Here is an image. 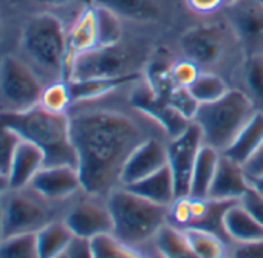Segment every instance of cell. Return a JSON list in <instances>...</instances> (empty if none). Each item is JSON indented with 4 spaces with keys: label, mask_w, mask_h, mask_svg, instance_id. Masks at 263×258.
Masks as SVG:
<instances>
[{
    "label": "cell",
    "mask_w": 263,
    "mask_h": 258,
    "mask_svg": "<svg viewBox=\"0 0 263 258\" xmlns=\"http://www.w3.org/2000/svg\"><path fill=\"white\" fill-rule=\"evenodd\" d=\"M130 104L147 119H152L155 124H158L169 140H174L178 135H181L192 124L191 119H187L167 101L157 94L146 79L138 81L137 87L132 90Z\"/></svg>",
    "instance_id": "7c38bea8"
},
{
    "label": "cell",
    "mask_w": 263,
    "mask_h": 258,
    "mask_svg": "<svg viewBox=\"0 0 263 258\" xmlns=\"http://www.w3.org/2000/svg\"><path fill=\"white\" fill-rule=\"evenodd\" d=\"M44 166H45V156L42 150L37 149L34 144L22 140L14 152L10 173H8L11 190L28 187L33 178Z\"/></svg>",
    "instance_id": "ac0fdd59"
},
{
    "label": "cell",
    "mask_w": 263,
    "mask_h": 258,
    "mask_svg": "<svg viewBox=\"0 0 263 258\" xmlns=\"http://www.w3.org/2000/svg\"><path fill=\"white\" fill-rule=\"evenodd\" d=\"M93 5L115 13L119 19L132 22H157L161 17L158 0H93Z\"/></svg>",
    "instance_id": "7402d4cb"
},
{
    "label": "cell",
    "mask_w": 263,
    "mask_h": 258,
    "mask_svg": "<svg viewBox=\"0 0 263 258\" xmlns=\"http://www.w3.org/2000/svg\"><path fill=\"white\" fill-rule=\"evenodd\" d=\"M2 37H4V25L2 21H0V42H2Z\"/></svg>",
    "instance_id": "bcb514c9"
},
{
    "label": "cell",
    "mask_w": 263,
    "mask_h": 258,
    "mask_svg": "<svg viewBox=\"0 0 263 258\" xmlns=\"http://www.w3.org/2000/svg\"><path fill=\"white\" fill-rule=\"evenodd\" d=\"M204 144L201 130L197 124H191L186 130L167 143V166L172 170L175 180L177 196L189 195L191 176L200 153L201 146Z\"/></svg>",
    "instance_id": "4fadbf2b"
},
{
    "label": "cell",
    "mask_w": 263,
    "mask_h": 258,
    "mask_svg": "<svg viewBox=\"0 0 263 258\" xmlns=\"http://www.w3.org/2000/svg\"><path fill=\"white\" fill-rule=\"evenodd\" d=\"M223 230L232 244L263 240V226L240 201L231 204L226 210L223 216Z\"/></svg>",
    "instance_id": "d6986e66"
},
{
    "label": "cell",
    "mask_w": 263,
    "mask_h": 258,
    "mask_svg": "<svg viewBox=\"0 0 263 258\" xmlns=\"http://www.w3.org/2000/svg\"><path fill=\"white\" fill-rule=\"evenodd\" d=\"M8 127L24 140L34 144L45 156V166H71L78 169V155L71 140L70 117L34 107L21 113H0Z\"/></svg>",
    "instance_id": "7a4b0ae2"
},
{
    "label": "cell",
    "mask_w": 263,
    "mask_h": 258,
    "mask_svg": "<svg viewBox=\"0 0 263 258\" xmlns=\"http://www.w3.org/2000/svg\"><path fill=\"white\" fill-rule=\"evenodd\" d=\"M0 258H41L36 233L8 236L0 241Z\"/></svg>",
    "instance_id": "d6a6232c"
},
{
    "label": "cell",
    "mask_w": 263,
    "mask_h": 258,
    "mask_svg": "<svg viewBox=\"0 0 263 258\" xmlns=\"http://www.w3.org/2000/svg\"><path fill=\"white\" fill-rule=\"evenodd\" d=\"M255 113L251 97L241 90L231 88L223 97L200 104L192 122L201 130L204 144L223 153Z\"/></svg>",
    "instance_id": "277c9868"
},
{
    "label": "cell",
    "mask_w": 263,
    "mask_h": 258,
    "mask_svg": "<svg viewBox=\"0 0 263 258\" xmlns=\"http://www.w3.org/2000/svg\"><path fill=\"white\" fill-rule=\"evenodd\" d=\"M263 146V111H257L249 122L241 128L231 146L223 152V155L245 164L260 147Z\"/></svg>",
    "instance_id": "603a6c76"
},
{
    "label": "cell",
    "mask_w": 263,
    "mask_h": 258,
    "mask_svg": "<svg viewBox=\"0 0 263 258\" xmlns=\"http://www.w3.org/2000/svg\"><path fill=\"white\" fill-rule=\"evenodd\" d=\"M22 138L0 119V172L8 175L11 161Z\"/></svg>",
    "instance_id": "836d02e7"
},
{
    "label": "cell",
    "mask_w": 263,
    "mask_h": 258,
    "mask_svg": "<svg viewBox=\"0 0 263 258\" xmlns=\"http://www.w3.org/2000/svg\"><path fill=\"white\" fill-rule=\"evenodd\" d=\"M113 218V236L134 247H152L160 230L169 224V207L152 203L125 187L107 196Z\"/></svg>",
    "instance_id": "3957f363"
},
{
    "label": "cell",
    "mask_w": 263,
    "mask_h": 258,
    "mask_svg": "<svg viewBox=\"0 0 263 258\" xmlns=\"http://www.w3.org/2000/svg\"><path fill=\"white\" fill-rule=\"evenodd\" d=\"M180 47L186 59L197 64L201 71H209L226 51L228 31L218 22L201 24L181 36Z\"/></svg>",
    "instance_id": "30bf717a"
},
{
    "label": "cell",
    "mask_w": 263,
    "mask_h": 258,
    "mask_svg": "<svg viewBox=\"0 0 263 258\" xmlns=\"http://www.w3.org/2000/svg\"><path fill=\"white\" fill-rule=\"evenodd\" d=\"M161 258H200L191 247L183 232L171 224H166L154 243Z\"/></svg>",
    "instance_id": "83f0119b"
},
{
    "label": "cell",
    "mask_w": 263,
    "mask_h": 258,
    "mask_svg": "<svg viewBox=\"0 0 263 258\" xmlns=\"http://www.w3.org/2000/svg\"><path fill=\"white\" fill-rule=\"evenodd\" d=\"M200 73H201L200 67L186 57H183L177 62H172V67H171L172 81L178 87H183V88H189L195 82V79L200 76Z\"/></svg>",
    "instance_id": "e575fe53"
},
{
    "label": "cell",
    "mask_w": 263,
    "mask_h": 258,
    "mask_svg": "<svg viewBox=\"0 0 263 258\" xmlns=\"http://www.w3.org/2000/svg\"><path fill=\"white\" fill-rule=\"evenodd\" d=\"M260 2H263V0H260Z\"/></svg>",
    "instance_id": "c3c4849f"
},
{
    "label": "cell",
    "mask_w": 263,
    "mask_h": 258,
    "mask_svg": "<svg viewBox=\"0 0 263 258\" xmlns=\"http://www.w3.org/2000/svg\"><path fill=\"white\" fill-rule=\"evenodd\" d=\"M76 238L95 240L102 235L113 233V218L107 198L81 192L68 206L64 216Z\"/></svg>",
    "instance_id": "9c48e42d"
},
{
    "label": "cell",
    "mask_w": 263,
    "mask_h": 258,
    "mask_svg": "<svg viewBox=\"0 0 263 258\" xmlns=\"http://www.w3.org/2000/svg\"><path fill=\"white\" fill-rule=\"evenodd\" d=\"M91 247L96 258H161L152 247H134L119 241L113 235H102L91 240Z\"/></svg>",
    "instance_id": "4316f807"
},
{
    "label": "cell",
    "mask_w": 263,
    "mask_h": 258,
    "mask_svg": "<svg viewBox=\"0 0 263 258\" xmlns=\"http://www.w3.org/2000/svg\"><path fill=\"white\" fill-rule=\"evenodd\" d=\"M243 170L249 183L263 176V146L243 164Z\"/></svg>",
    "instance_id": "74e56055"
},
{
    "label": "cell",
    "mask_w": 263,
    "mask_h": 258,
    "mask_svg": "<svg viewBox=\"0 0 263 258\" xmlns=\"http://www.w3.org/2000/svg\"><path fill=\"white\" fill-rule=\"evenodd\" d=\"M67 258H96L91 241L90 240H82V238H74L73 243L70 244L67 253Z\"/></svg>",
    "instance_id": "f35d334b"
},
{
    "label": "cell",
    "mask_w": 263,
    "mask_h": 258,
    "mask_svg": "<svg viewBox=\"0 0 263 258\" xmlns=\"http://www.w3.org/2000/svg\"><path fill=\"white\" fill-rule=\"evenodd\" d=\"M249 184H251V187H252L255 192H258V193L263 196V176H261V178H258V180H254V181H251Z\"/></svg>",
    "instance_id": "7bdbcfd3"
},
{
    "label": "cell",
    "mask_w": 263,
    "mask_h": 258,
    "mask_svg": "<svg viewBox=\"0 0 263 258\" xmlns=\"http://www.w3.org/2000/svg\"><path fill=\"white\" fill-rule=\"evenodd\" d=\"M59 258H67V256H65V255H62V256H59Z\"/></svg>",
    "instance_id": "7dc6e473"
},
{
    "label": "cell",
    "mask_w": 263,
    "mask_h": 258,
    "mask_svg": "<svg viewBox=\"0 0 263 258\" xmlns=\"http://www.w3.org/2000/svg\"><path fill=\"white\" fill-rule=\"evenodd\" d=\"M28 187H31L41 196L56 203L70 201L84 192L79 172L71 166L42 167Z\"/></svg>",
    "instance_id": "5bb4252c"
},
{
    "label": "cell",
    "mask_w": 263,
    "mask_h": 258,
    "mask_svg": "<svg viewBox=\"0 0 263 258\" xmlns=\"http://www.w3.org/2000/svg\"><path fill=\"white\" fill-rule=\"evenodd\" d=\"M235 2H238V0H224V7H229V5H232Z\"/></svg>",
    "instance_id": "f6af8a7d"
},
{
    "label": "cell",
    "mask_w": 263,
    "mask_h": 258,
    "mask_svg": "<svg viewBox=\"0 0 263 258\" xmlns=\"http://www.w3.org/2000/svg\"><path fill=\"white\" fill-rule=\"evenodd\" d=\"M220 152L214 147L203 144L200 149V153L197 156L192 176H191V186H189V195L194 198H209L211 186L217 172Z\"/></svg>",
    "instance_id": "d4e9b609"
},
{
    "label": "cell",
    "mask_w": 263,
    "mask_h": 258,
    "mask_svg": "<svg viewBox=\"0 0 263 258\" xmlns=\"http://www.w3.org/2000/svg\"><path fill=\"white\" fill-rule=\"evenodd\" d=\"M36 70L8 54L0 61V113H21L39 105L44 90Z\"/></svg>",
    "instance_id": "52a82bcc"
},
{
    "label": "cell",
    "mask_w": 263,
    "mask_h": 258,
    "mask_svg": "<svg viewBox=\"0 0 263 258\" xmlns=\"http://www.w3.org/2000/svg\"><path fill=\"white\" fill-rule=\"evenodd\" d=\"M31 2L41 5V7H45V8H62V7H67L70 5L74 0H31Z\"/></svg>",
    "instance_id": "60d3db41"
},
{
    "label": "cell",
    "mask_w": 263,
    "mask_h": 258,
    "mask_svg": "<svg viewBox=\"0 0 263 258\" xmlns=\"http://www.w3.org/2000/svg\"><path fill=\"white\" fill-rule=\"evenodd\" d=\"M231 258H263V240L232 244Z\"/></svg>",
    "instance_id": "d590c367"
},
{
    "label": "cell",
    "mask_w": 263,
    "mask_h": 258,
    "mask_svg": "<svg viewBox=\"0 0 263 258\" xmlns=\"http://www.w3.org/2000/svg\"><path fill=\"white\" fill-rule=\"evenodd\" d=\"M22 48L28 59L53 81H65L67 31L51 13L36 14L22 33Z\"/></svg>",
    "instance_id": "5b68a950"
},
{
    "label": "cell",
    "mask_w": 263,
    "mask_h": 258,
    "mask_svg": "<svg viewBox=\"0 0 263 258\" xmlns=\"http://www.w3.org/2000/svg\"><path fill=\"white\" fill-rule=\"evenodd\" d=\"M39 107L51 113L67 114L73 107V97L70 93L68 82L64 79L48 82L42 90Z\"/></svg>",
    "instance_id": "f546056e"
},
{
    "label": "cell",
    "mask_w": 263,
    "mask_h": 258,
    "mask_svg": "<svg viewBox=\"0 0 263 258\" xmlns=\"http://www.w3.org/2000/svg\"><path fill=\"white\" fill-rule=\"evenodd\" d=\"M76 236L65 224L64 218L44 226L36 232V244L41 258H59L67 253Z\"/></svg>",
    "instance_id": "cb8c5ba5"
},
{
    "label": "cell",
    "mask_w": 263,
    "mask_h": 258,
    "mask_svg": "<svg viewBox=\"0 0 263 258\" xmlns=\"http://www.w3.org/2000/svg\"><path fill=\"white\" fill-rule=\"evenodd\" d=\"M231 91L229 84L212 71H201L195 82L189 87V93L197 101V104H209L214 102Z\"/></svg>",
    "instance_id": "f1b7e54d"
},
{
    "label": "cell",
    "mask_w": 263,
    "mask_h": 258,
    "mask_svg": "<svg viewBox=\"0 0 263 258\" xmlns=\"http://www.w3.org/2000/svg\"><path fill=\"white\" fill-rule=\"evenodd\" d=\"M74 105L79 108L68 111V117L82 190L107 198L121 187L128 156L152 136L124 111L96 107L91 102Z\"/></svg>",
    "instance_id": "6da1fadb"
},
{
    "label": "cell",
    "mask_w": 263,
    "mask_h": 258,
    "mask_svg": "<svg viewBox=\"0 0 263 258\" xmlns=\"http://www.w3.org/2000/svg\"><path fill=\"white\" fill-rule=\"evenodd\" d=\"M135 57L121 44L96 45L71 65L67 81L111 79L135 74Z\"/></svg>",
    "instance_id": "ba28073f"
},
{
    "label": "cell",
    "mask_w": 263,
    "mask_h": 258,
    "mask_svg": "<svg viewBox=\"0 0 263 258\" xmlns=\"http://www.w3.org/2000/svg\"><path fill=\"white\" fill-rule=\"evenodd\" d=\"M128 190H132L134 193L157 203L160 206H166L169 207L174 200L177 198V189H175V180L172 175V170L169 166L163 167L161 170L155 172L154 175L134 183L130 186H122Z\"/></svg>",
    "instance_id": "ffe728a7"
},
{
    "label": "cell",
    "mask_w": 263,
    "mask_h": 258,
    "mask_svg": "<svg viewBox=\"0 0 263 258\" xmlns=\"http://www.w3.org/2000/svg\"><path fill=\"white\" fill-rule=\"evenodd\" d=\"M95 7L96 16V33H98V45H116L121 44L122 27L121 19L107 8Z\"/></svg>",
    "instance_id": "4dcf8cb0"
},
{
    "label": "cell",
    "mask_w": 263,
    "mask_h": 258,
    "mask_svg": "<svg viewBox=\"0 0 263 258\" xmlns=\"http://www.w3.org/2000/svg\"><path fill=\"white\" fill-rule=\"evenodd\" d=\"M65 203L50 201L31 187L10 190L0 198L4 238L36 233L48 223L62 220V216H58V210Z\"/></svg>",
    "instance_id": "8992f818"
},
{
    "label": "cell",
    "mask_w": 263,
    "mask_h": 258,
    "mask_svg": "<svg viewBox=\"0 0 263 258\" xmlns=\"http://www.w3.org/2000/svg\"><path fill=\"white\" fill-rule=\"evenodd\" d=\"M226 22L245 57L263 56V2L238 0L226 7Z\"/></svg>",
    "instance_id": "8fae6325"
},
{
    "label": "cell",
    "mask_w": 263,
    "mask_h": 258,
    "mask_svg": "<svg viewBox=\"0 0 263 258\" xmlns=\"http://www.w3.org/2000/svg\"><path fill=\"white\" fill-rule=\"evenodd\" d=\"M240 203L257 218V221L263 226V196L255 192L252 187L245 193V196L240 200Z\"/></svg>",
    "instance_id": "8d00e7d4"
},
{
    "label": "cell",
    "mask_w": 263,
    "mask_h": 258,
    "mask_svg": "<svg viewBox=\"0 0 263 258\" xmlns=\"http://www.w3.org/2000/svg\"><path fill=\"white\" fill-rule=\"evenodd\" d=\"M10 190H11V184H10L8 175L0 172V198H2L4 195H7Z\"/></svg>",
    "instance_id": "b9f144b4"
},
{
    "label": "cell",
    "mask_w": 263,
    "mask_h": 258,
    "mask_svg": "<svg viewBox=\"0 0 263 258\" xmlns=\"http://www.w3.org/2000/svg\"><path fill=\"white\" fill-rule=\"evenodd\" d=\"M140 81V74H128L122 77H111V79H85V81H67L70 87V93L74 104L84 102H96L111 91L134 84Z\"/></svg>",
    "instance_id": "44dd1931"
},
{
    "label": "cell",
    "mask_w": 263,
    "mask_h": 258,
    "mask_svg": "<svg viewBox=\"0 0 263 258\" xmlns=\"http://www.w3.org/2000/svg\"><path fill=\"white\" fill-rule=\"evenodd\" d=\"M186 5L195 14H209L224 5V0H186Z\"/></svg>",
    "instance_id": "ab89813d"
},
{
    "label": "cell",
    "mask_w": 263,
    "mask_h": 258,
    "mask_svg": "<svg viewBox=\"0 0 263 258\" xmlns=\"http://www.w3.org/2000/svg\"><path fill=\"white\" fill-rule=\"evenodd\" d=\"M249 187L251 184L243 170V166L221 153L211 186L209 198L218 201H240Z\"/></svg>",
    "instance_id": "2e32d148"
},
{
    "label": "cell",
    "mask_w": 263,
    "mask_h": 258,
    "mask_svg": "<svg viewBox=\"0 0 263 258\" xmlns=\"http://www.w3.org/2000/svg\"><path fill=\"white\" fill-rule=\"evenodd\" d=\"M180 230L200 258H231L232 243L224 236L198 227Z\"/></svg>",
    "instance_id": "484cf974"
},
{
    "label": "cell",
    "mask_w": 263,
    "mask_h": 258,
    "mask_svg": "<svg viewBox=\"0 0 263 258\" xmlns=\"http://www.w3.org/2000/svg\"><path fill=\"white\" fill-rule=\"evenodd\" d=\"M4 240V230H2V206H0V241Z\"/></svg>",
    "instance_id": "ee69618b"
},
{
    "label": "cell",
    "mask_w": 263,
    "mask_h": 258,
    "mask_svg": "<svg viewBox=\"0 0 263 258\" xmlns=\"http://www.w3.org/2000/svg\"><path fill=\"white\" fill-rule=\"evenodd\" d=\"M98 45V33H96V16L95 7L87 5L79 13L70 30L67 31V56H65V81L68 77L70 68L73 62Z\"/></svg>",
    "instance_id": "e0dca14e"
},
{
    "label": "cell",
    "mask_w": 263,
    "mask_h": 258,
    "mask_svg": "<svg viewBox=\"0 0 263 258\" xmlns=\"http://www.w3.org/2000/svg\"><path fill=\"white\" fill-rule=\"evenodd\" d=\"M243 74L249 90L246 94L254 102L257 111H263V56L245 57Z\"/></svg>",
    "instance_id": "1f68e13d"
},
{
    "label": "cell",
    "mask_w": 263,
    "mask_h": 258,
    "mask_svg": "<svg viewBox=\"0 0 263 258\" xmlns=\"http://www.w3.org/2000/svg\"><path fill=\"white\" fill-rule=\"evenodd\" d=\"M167 166V144L152 136L132 153L122 169L121 186L138 183Z\"/></svg>",
    "instance_id": "9a60e30c"
}]
</instances>
